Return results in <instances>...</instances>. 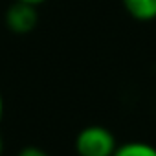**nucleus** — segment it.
Returning a JSON list of instances; mask_svg holds the SVG:
<instances>
[{
	"mask_svg": "<svg viewBox=\"0 0 156 156\" xmlns=\"http://www.w3.org/2000/svg\"><path fill=\"white\" fill-rule=\"evenodd\" d=\"M116 147L114 134L101 125H88L75 138V151L79 156H112Z\"/></svg>",
	"mask_w": 156,
	"mask_h": 156,
	"instance_id": "f257e3e1",
	"label": "nucleus"
},
{
	"mask_svg": "<svg viewBox=\"0 0 156 156\" xmlns=\"http://www.w3.org/2000/svg\"><path fill=\"white\" fill-rule=\"evenodd\" d=\"M37 22H39L37 6L15 0L6 11V26L9 31H13L17 35H26V33L33 31Z\"/></svg>",
	"mask_w": 156,
	"mask_h": 156,
	"instance_id": "f03ea898",
	"label": "nucleus"
},
{
	"mask_svg": "<svg viewBox=\"0 0 156 156\" xmlns=\"http://www.w3.org/2000/svg\"><path fill=\"white\" fill-rule=\"evenodd\" d=\"M121 2L125 11L140 22L156 19V0H121Z\"/></svg>",
	"mask_w": 156,
	"mask_h": 156,
	"instance_id": "7ed1b4c3",
	"label": "nucleus"
},
{
	"mask_svg": "<svg viewBox=\"0 0 156 156\" xmlns=\"http://www.w3.org/2000/svg\"><path fill=\"white\" fill-rule=\"evenodd\" d=\"M112 156H156V147L147 141H127L118 145Z\"/></svg>",
	"mask_w": 156,
	"mask_h": 156,
	"instance_id": "20e7f679",
	"label": "nucleus"
},
{
	"mask_svg": "<svg viewBox=\"0 0 156 156\" xmlns=\"http://www.w3.org/2000/svg\"><path fill=\"white\" fill-rule=\"evenodd\" d=\"M17 156H50L46 151H42L41 147H35V145H28V147H24Z\"/></svg>",
	"mask_w": 156,
	"mask_h": 156,
	"instance_id": "39448f33",
	"label": "nucleus"
},
{
	"mask_svg": "<svg viewBox=\"0 0 156 156\" xmlns=\"http://www.w3.org/2000/svg\"><path fill=\"white\" fill-rule=\"evenodd\" d=\"M19 2H26V4H31V6H41L46 0H19Z\"/></svg>",
	"mask_w": 156,
	"mask_h": 156,
	"instance_id": "423d86ee",
	"label": "nucleus"
},
{
	"mask_svg": "<svg viewBox=\"0 0 156 156\" xmlns=\"http://www.w3.org/2000/svg\"><path fill=\"white\" fill-rule=\"evenodd\" d=\"M2 118H4V98L0 94V121H2Z\"/></svg>",
	"mask_w": 156,
	"mask_h": 156,
	"instance_id": "0eeeda50",
	"label": "nucleus"
},
{
	"mask_svg": "<svg viewBox=\"0 0 156 156\" xmlns=\"http://www.w3.org/2000/svg\"><path fill=\"white\" fill-rule=\"evenodd\" d=\"M2 152H4V140L0 136V156H2Z\"/></svg>",
	"mask_w": 156,
	"mask_h": 156,
	"instance_id": "6e6552de",
	"label": "nucleus"
}]
</instances>
